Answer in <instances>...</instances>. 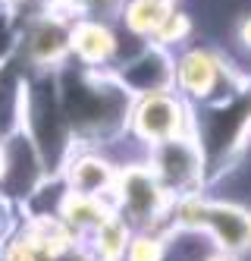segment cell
<instances>
[{"label":"cell","instance_id":"277c9868","mask_svg":"<svg viewBox=\"0 0 251 261\" xmlns=\"http://www.w3.org/2000/svg\"><path fill=\"white\" fill-rule=\"evenodd\" d=\"M185 220L195 223V227H207L217 236V242H223L226 249H245L251 242V217L239 208H223V204H188L185 208Z\"/></svg>","mask_w":251,"mask_h":261},{"label":"cell","instance_id":"6da1fadb","mask_svg":"<svg viewBox=\"0 0 251 261\" xmlns=\"http://www.w3.org/2000/svg\"><path fill=\"white\" fill-rule=\"evenodd\" d=\"M69 32L72 22L63 13H44L25 29L22 35V50H25V63L32 66H57L63 63V57L69 54Z\"/></svg>","mask_w":251,"mask_h":261},{"label":"cell","instance_id":"7a4b0ae2","mask_svg":"<svg viewBox=\"0 0 251 261\" xmlns=\"http://www.w3.org/2000/svg\"><path fill=\"white\" fill-rule=\"evenodd\" d=\"M126 91H142V95H154L173 85V60L163 47H151L145 44L135 57H129L126 63L117 66L113 72Z\"/></svg>","mask_w":251,"mask_h":261},{"label":"cell","instance_id":"ba28073f","mask_svg":"<svg viewBox=\"0 0 251 261\" xmlns=\"http://www.w3.org/2000/svg\"><path fill=\"white\" fill-rule=\"evenodd\" d=\"M4 186L10 192H29L38 179V151L29 136H13L10 145L4 148Z\"/></svg>","mask_w":251,"mask_h":261},{"label":"cell","instance_id":"3957f363","mask_svg":"<svg viewBox=\"0 0 251 261\" xmlns=\"http://www.w3.org/2000/svg\"><path fill=\"white\" fill-rule=\"evenodd\" d=\"M182 117H185V107L176 98H170L166 91H154V95H145L135 107V129H138L142 139L166 142L182 136L179 133Z\"/></svg>","mask_w":251,"mask_h":261},{"label":"cell","instance_id":"4fadbf2b","mask_svg":"<svg viewBox=\"0 0 251 261\" xmlns=\"http://www.w3.org/2000/svg\"><path fill=\"white\" fill-rule=\"evenodd\" d=\"M98 230H101L98 233V249H101V255L104 258H117L123 252V246H126L123 227H120V223H110V227H98Z\"/></svg>","mask_w":251,"mask_h":261},{"label":"cell","instance_id":"5bb4252c","mask_svg":"<svg viewBox=\"0 0 251 261\" xmlns=\"http://www.w3.org/2000/svg\"><path fill=\"white\" fill-rule=\"evenodd\" d=\"M132 261H160V246H157L154 239H142V242H135Z\"/></svg>","mask_w":251,"mask_h":261},{"label":"cell","instance_id":"7c38bea8","mask_svg":"<svg viewBox=\"0 0 251 261\" xmlns=\"http://www.w3.org/2000/svg\"><path fill=\"white\" fill-rule=\"evenodd\" d=\"M126 0H69V13L91 22H110L123 13Z\"/></svg>","mask_w":251,"mask_h":261},{"label":"cell","instance_id":"9a60e30c","mask_svg":"<svg viewBox=\"0 0 251 261\" xmlns=\"http://www.w3.org/2000/svg\"><path fill=\"white\" fill-rule=\"evenodd\" d=\"M236 35H239V41H242V47H245V50H251V13H248L245 19L239 22Z\"/></svg>","mask_w":251,"mask_h":261},{"label":"cell","instance_id":"30bf717a","mask_svg":"<svg viewBox=\"0 0 251 261\" xmlns=\"http://www.w3.org/2000/svg\"><path fill=\"white\" fill-rule=\"evenodd\" d=\"M123 201L126 211L135 220H148L157 208V182H154L145 170H132L123 179Z\"/></svg>","mask_w":251,"mask_h":261},{"label":"cell","instance_id":"e0dca14e","mask_svg":"<svg viewBox=\"0 0 251 261\" xmlns=\"http://www.w3.org/2000/svg\"><path fill=\"white\" fill-rule=\"evenodd\" d=\"M0 170H4V148H0Z\"/></svg>","mask_w":251,"mask_h":261},{"label":"cell","instance_id":"8992f818","mask_svg":"<svg viewBox=\"0 0 251 261\" xmlns=\"http://www.w3.org/2000/svg\"><path fill=\"white\" fill-rule=\"evenodd\" d=\"M173 82L191 98H210L220 82V57L210 50L191 47L173 63Z\"/></svg>","mask_w":251,"mask_h":261},{"label":"cell","instance_id":"5b68a950","mask_svg":"<svg viewBox=\"0 0 251 261\" xmlns=\"http://www.w3.org/2000/svg\"><path fill=\"white\" fill-rule=\"evenodd\" d=\"M69 54H75L88 69H104L110 60H117V32L107 22L79 19L69 32Z\"/></svg>","mask_w":251,"mask_h":261},{"label":"cell","instance_id":"8fae6325","mask_svg":"<svg viewBox=\"0 0 251 261\" xmlns=\"http://www.w3.org/2000/svg\"><path fill=\"white\" fill-rule=\"evenodd\" d=\"M72 182H75V189H79L82 195H94V192H101L104 186L110 182V170H107V164L98 161V158H85L75 164V170H72Z\"/></svg>","mask_w":251,"mask_h":261},{"label":"cell","instance_id":"2e32d148","mask_svg":"<svg viewBox=\"0 0 251 261\" xmlns=\"http://www.w3.org/2000/svg\"><path fill=\"white\" fill-rule=\"evenodd\" d=\"M10 4H16V0H0V7H10Z\"/></svg>","mask_w":251,"mask_h":261},{"label":"cell","instance_id":"52a82bcc","mask_svg":"<svg viewBox=\"0 0 251 261\" xmlns=\"http://www.w3.org/2000/svg\"><path fill=\"white\" fill-rule=\"evenodd\" d=\"M157 170H160V182L166 189H185V186L195 182V176L201 170L198 148L185 136L166 139L160 145V154H157Z\"/></svg>","mask_w":251,"mask_h":261},{"label":"cell","instance_id":"9c48e42d","mask_svg":"<svg viewBox=\"0 0 251 261\" xmlns=\"http://www.w3.org/2000/svg\"><path fill=\"white\" fill-rule=\"evenodd\" d=\"M173 4L170 0H126L123 4V22H126V32L135 35V38H154V32L163 25V19L170 16Z\"/></svg>","mask_w":251,"mask_h":261},{"label":"cell","instance_id":"ac0fdd59","mask_svg":"<svg viewBox=\"0 0 251 261\" xmlns=\"http://www.w3.org/2000/svg\"><path fill=\"white\" fill-rule=\"evenodd\" d=\"M207 261H233V258H207Z\"/></svg>","mask_w":251,"mask_h":261}]
</instances>
